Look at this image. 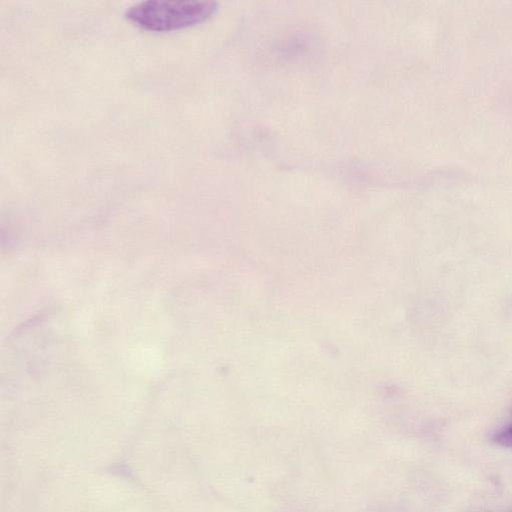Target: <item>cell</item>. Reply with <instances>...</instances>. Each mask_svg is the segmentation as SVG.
Wrapping results in <instances>:
<instances>
[{
	"instance_id": "1",
	"label": "cell",
	"mask_w": 512,
	"mask_h": 512,
	"mask_svg": "<svg viewBox=\"0 0 512 512\" xmlns=\"http://www.w3.org/2000/svg\"><path fill=\"white\" fill-rule=\"evenodd\" d=\"M216 10L213 1L148 0L130 6L125 16L144 29L169 31L203 22Z\"/></svg>"
},
{
	"instance_id": "2",
	"label": "cell",
	"mask_w": 512,
	"mask_h": 512,
	"mask_svg": "<svg viewBox=\"0 0 512 512\" xmlns=\"http://www.w3.org/2000/svg\"><path fill=\"white\" fill-rule=\"evenodd\" d=\"M494 441L501 446L512 447V424L499 432Z\"/></svg>"
}]
</instances>
